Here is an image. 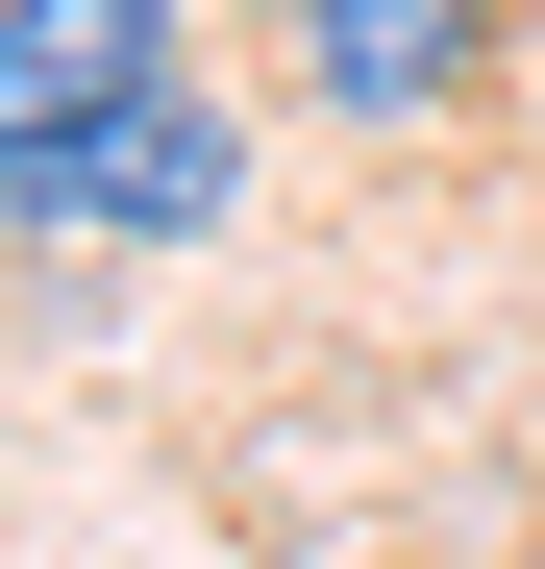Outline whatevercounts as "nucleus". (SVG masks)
Instances as JSON below:
<instances>
[{"instance_id":"3","label":"nucleus","mask_w":545,"mask_h":569,"mask_svg":"<svg viewBox=\"0 0 545 569\" xmlns=\"http://www.w3.org/2000/svg\"><path fill=\"white\" fill-rule=\"evenodd\" d=\"M472 50H496V0H298V74L347 124H422V100H472Z\"/></svg>"},{"instance_id":"2","label":"nucleus","mask_w":545,"mask_h":569,"mask_svg":"<svg viewBox=\"0 0 545 569\" xmlns=\"http://www.w3.org/2000/svg\"><path fill=\"white\" fill-rule=\"evenodd\" d=\"M224 199H248V124L199 100V74H174V100H149L125 149H75V199H50V223H100V248H199Z\"/></svg>"},{"instance_id":"1","label":"nucleus","mask_w":545,"mask_h":569,"mask_svg":"<svg viewBox=\"0 0 545 569\" xmlns=\"http://www.w3.org/2000/svg\"><path fill=\"white\" fill-rule=\"evenodd\" d=\"M174 100V0H0V223L75 199V149Z\"/></svg>"}]
</instances>
